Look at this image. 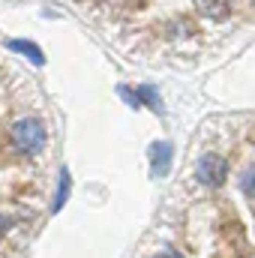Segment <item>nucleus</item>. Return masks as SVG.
Returning <instances> with one entry per match:
<instances>
[{
	"mask_svg": "<svg viewBox=\"0 0 255 258\" xmlns=\"http://www.w3.org/2000/svg\"><path fill=\"white\" fill-rule=\"evenodd\" d=\"M12 144L24 153V156H36L45 147V126L36 117H21L12 126Z\"/></svg>",
	"mask_w": 255,
	"mask_h": 258,
	"instance_id": "1",
	"label": "nucleus"
},
{
	"mask_svg": "<svg viewBox=\"0 0 255 258\" xmlns=\"http://www.w3.org/2000/svg\"><path fill=\"white\" fill-rule=\"evenodd\" d=\"M195 177H198L201 183H207V186H219V183L228 177V165H225L222 156L207 153V156L198 159V165H195Z\"/></svg>",
	"mask_w": 255,
	"mask_h": 258,
	"instance_id": "2",
	"label": "nucleus"
},
{
	"mask_svg": "<svg viewBox=\"0 0 255 258\" xmlns=\"http://www.w3.org/2000/svg\"><path fill=\"white\" fill-rule=\"evenodd\" d=\"M150 159H153V174L156 177H165L168 168H171V144H153L150 147Z\"/></svg>",
	"mask_w": 255,
	"mask_h": 258,
	"instance_id": "3",
	"label": "nucleus"
},
{
	"mask_svg": "<svg viewBox=\"0 0 255 258\" xmlns=\"http://www.w3.org/2000/svg\"><path fill=\"white\" fill-rule=\"evenodd\" d=\"M9 48H12V51H18V54H27L33 63H42V60H45V57H42V48H36L33 42H24V39H12V42H9Z\"/></svg>",
	"mask_w": 255,
	"mask_h": 258,
	"instance_id": "4",
	"label": "nucleus"
},
{
	"mask_svg": "<svg viewBox=\"0 0 255 258\" xmlns=\"http://www.w3.org/2000/svg\"><path fill=\"white\" fill-rule=\"evenodd\" d=\"M201 6L210 12V15H225L231 9V0H201Z\"/></svg>",
	"mask_w": 255,
	"mask_h": 258,
	"instance_id": "5",
	"label": "nucleus"
},
{
	"mask_svg": "<svg viewBox=\"0 0 255 258\" xmlns=\"http://www.w3.org/2000/svg\"><path fill=\"white\" fill-rule=\"evenodd\" d=\"M66 195H69V174H60V186H57V201H54V210H60L66 201Z\"/></svg>",
	"mask_w": 255,
	"mask_h": 258,
	"instance_id": "6",
	"label": "nucleus"
},
{
	"mask_svg": "<svg viewBox=\"0 0 255 258\" xmlns=\"http://www.w3.org/2000/svg\"><path fill=\"white\" fill-rule=\"evenodd\" d=\"M240 186H243V192L249 195V198L255 195V168H249V171L243 174V180H240Z\"/></svg>",
	"mask_w": 255,
	"mask_h": 258,
	"instance_id": "7",
	"label": "nucleus"
},
{
	"mask_svg": "<svg viewBox=\"0 0 255 258\" xmlns=\"http://www.w3.org/2000/svg\"><path fill=\"white\" fill-rule=\"evenodd\" d=\"M9 228H12V219H9V216H3V213H0V234H6V231H9Z\"/></svg>",
	"mask_w": 255,
	"mask_h": 258,
	"instance_id": "8",
	"label": "nucleus"
},
{
	"mask_svg": "<svg viewBox=\"0 0 255 258\" xmlns=\"http://www.w3.org/2000/svg\"><path fill=\"white\" fill-rule=\"evenodd\" d=\"M156 258H180L177 252H162V255H156Z\"/></svg>",
	"mask_w": 255,
	"mask_h": 258,
	"instance_id": "9",
	"label": "nucleus"
}]
</instances>
